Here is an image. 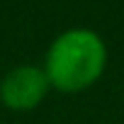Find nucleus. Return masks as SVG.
Returning <instances> with one entry per match:
<instances>
[{
  "instance_id": "obj_2",
  "label": "nucleus",
  "mask_w": 124,
  "mask_h": 124,
  "mask_svg": "<svg viewBox=\"0 0 124 124\" xmlns=\"http://www.w3.org/2000/svg\"><path fill=\"white\" fill-rule=\"evenodd\" d=\"M49 93H51V85L44 76L41 63L15 66L0 78V102L12 112L37 109Z\"/></svg>"
},
{
  "instance_id": "obj_1",
  "label": "nucleus",
  "mask_w": 124,
  "mask_h": 124,
  "mask_svg": "<svg viewBox=\"0 0 124 124\" xmlns=\"http://www.w3.org/2000/svg\"><path fill=\"white\" fill-rule=\"evenodd\" d=\"M109 51L100 32L71 27L58 32L46 46L41 68L51 90L76 95L93 88L107 71Z\"/></svg>"
}]
</instances>
